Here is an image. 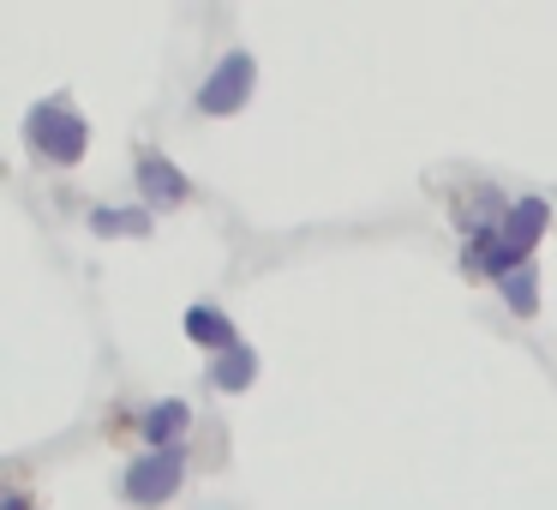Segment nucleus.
Masks as SVG:
<instances>
[{
  "mask_svg": "<svg viewBox=\"0 0 557 510\" xmlns=\"http://www.w3.org/2000/svg\"><path fill=\"white\" fill-rule=\"evenodd\" d=\"M545 222H552V205H545L540 193L516 198V205H509V217L497 222V229L473 234L468 265H480L485 277H497V282H504V277H516L521 265H533V246H540Z\"/></svg>",
  "mask_w": 557,
  "mask_h": 510,
  "instance_id": "f257e3e1",
  "label": "nucleus"
},
{
  "mask_svg": "<svg viewBox=\"0 0 557 510\" xmlns=\"http://www.w3.org/2000/svg\"><path fill=\"white\" fill-rule=\"evenodd\" d=\"M25 138L37 145L42 162H61V169H73V162L90 150V126H85V114H78L66 97L37 102V109H30V121H25Z\"/></svg>",
  "mask_w": 557,
  "mask_h": 510,
  "instance_id": "f03ea898",
  "label": "nucleus"
},
{
  "mask_svg": "<svg viewBox=\"0 0 557 510\" xmlns=\"http://www.w3.org/2000/svg\"><path fill=\"white\" fill-rule=\"evenodd\" d=\"M252 85H258V61L246 49H228L205 73V85H198L193 102H198V114H216L222 121V114H240L246 102H252Z\"/></svg>",
  "mask_w": 557,
  "mask_h": 510,
  "instance_id": "7ed1b4c3",
  "label": "nucleus"
},
{
  "mask_svg": "<svg viewBox=\"0 0 557 510\" xmlns=\"http://www.w3.org/2000/svg\"><path fill=\"white\" fill-rule=\"evenodd\" d=\"M181 474H186V450H150V457H138L133 469H126V486L121 493L133 498V505H169L174 493H181Z\"/></svg>",
  "mask_w": 557,
  "mask_h": 510,
  "instance_id": "20e7f679",
  "label": "nucleus"
},
{
  "mask_svg": "<svg viewBox=\"0 0 557 510\" xmlns=\"http://www.w3.org/2000/svg\"><path fill=\"white\" fill-rule=\"evenodd\" d=\"M133 169H138V193H145L150 205H162V210H169V205H186V193H193V181H186V174L174 169L169 157H162V150H138Z\"/></svg>",
  "mask_w": 557,
  "mask_h": 510,
  "instance_id": "39448f33",
  "label": "nucleus"
},
{
  "mask_svg": "<svg viewBox=\"0 0 557 510\" xmlns=\"http://www.w3.org/2000/svg\"><path fill=\"white\" fill-rule=\"evenodd\" d=\"M186 426H193V409H186L181 397H162V402H150V409H145V445L150 450H174Z\"/></svg>",
  "mask_w": 557,
  "mask_h": 510,
  "instance_id": "423d86ee",
  "label": "nucleus"
},
{
  "mask_svg": "<svg viewBox=\"0 0 557 510\" xmlns=\"http://www.w3.org/2000/svg\"><path fill=\"white\" fill-rule=\"evenodd\" d=\"M186 337L205 342V349H216V354L240 349V330H234L228 318L216 313V306H186Z\"/></svg>",
  "mask_w": 557,
  "mask_h": 510,
  "instance_id": "0eeeda50",
  "label": "nucleus"
},
{
  "mask_svg": "<svg viewBox=\"0 0 557 510\" xmlns=\"http://www.w3.org/2000/svg\"><path fill=\"white\" fill-rule=\"evenodd\" d=\"M252 378H258V354L246 349V342H240V349H228V354H216V361H210V385H216V390H228V397H234V390H252Z\"/></svg>",
  "mask_w": 557,
  "mask_h": 510,
  "instance_id": "6e6552de",
  "label": "nucleus"
},
{
  "mask_svg": "<svg viewBox=\"0 0 557 510\" xmlns=\"http://www.w3.org/2000/svg\"><path fill=\"white\" fill-rule=\"evenodd\" d=\"M533 289H540L533 265H521L516 277H504V301H509V313H516V318H533V313H540V294H533Z\"/></svg>",
  "mask_w": 557,
  "mask_h": 510,
  "instance_id": "1a4fd4ad",
  "label": "nucleus"
},
{
  "mask_svg": "<svg viewBox=\"0 0 557 510\" xmlns=\"http://www.w3.org/2000/svg\"><path fill=\"white\" fill-rule=\"evenodd\" d=\"M90 229L97 234H150V217H138V210H90Z\"/></svg>",
  "mask_w": 557,
  "mask_h": 510,
  "instance_id": "9d476101",
  "label": "nucleus"
},
{
  "mask_svg": "<svg viewBox=\"0 0 557 510\" xmlns=\"http://www.w3.org/2000/svg\"><path fill=\"white\" fill-rule=\"evenodd\" d=\"M7 510H30V505H25V493H7Z\"/></svg>",
  "mask_w": 557,
  "mask_h": 510,
  "instance_id": "9b49d317",
  "label": "nucleus"
}]
</instances>
